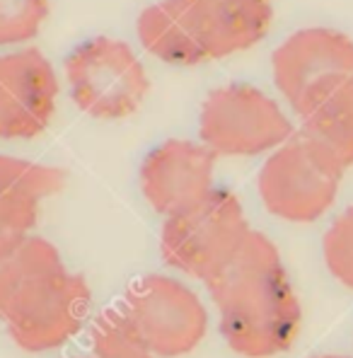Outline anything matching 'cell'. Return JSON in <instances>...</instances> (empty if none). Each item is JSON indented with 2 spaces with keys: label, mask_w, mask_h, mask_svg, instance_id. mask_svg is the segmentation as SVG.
I'll use <instances>...</instances> for the list:
<instances>
[{
  "label": "cell",
  "mask_w": 353,
  "mask_h": 358,
  "mask_svg": "<svg viewBox=\"0 0 353 358\" xmlns=\"http://www.w3.org/2000/svg\"><path fill=\"white\" fill-rule=\"evenodd\" d=\"M206 286L220 315V334L235 354L271 358L293 346L303 310L281 252L264 233L250 230Z\"/></svg>",
  "instance_id": "1"
},
{
  "label": "cell",
  "mask_w": 353,
  "mask_h": 358,
  "mask_svg": "<svg viewBox=\"0 0 353 358\" xmlns=\"http://www.w3.org/2000/svg\"><path fill=\"white\" fill-rule=\"evenodd\" d=\"M89 305L85 276L68 271L49 240L29 235L0 262V320L22 351L44 354L71 341Z\"/></svg>",
  "instance_id": "2"
},
{
  "label": "cell",
  "mask_w": 353,
  "mask_h": 358,
  "mask_svg": "<svg viewBox=\"0 0 353 358\" xmlns=\"http://www.w3.org/2000/svg\"><path fill=\"white\" fill-rule=\"evenodd\" d=\"M250 230L240 199L230 189L213 187L201 201L165 218L162 259L206 283L233 259Z\"/></svg>",
  "instance_id": "3"
},
{
  "label": "cell",
  "mask_w": 353,
  "mask_h": 358,
  "mask_svg": "<svg viewBox=\"0 0 353 358\" xmlns=\"http://www.w3.org/2000/svg\"><path fill=\"white\" fill-rule=\"evenodd\" d=\"M344 167L303 134H293L268 155L257 179L266 210L291 223L322 218L341 187Z\"/></svg>",
  "instance_id": "4"
},
{
  "label": "cell",
  "mask_w": 353,
  "mask_h": 358,
  "mask_svg": "<svg viewBox=\"0 0 353 358\" xmlns=\"http://www.w3.org/2000/svg\"><path fill=\"white\" fill-rule=\"evenodd\" d=\"M295 134L276 99L250 83L215 87L199 114V136L220 157H252L276 150Z\"/></svg>",
  "instance_id": "5"
},
{
  "label": "cell",
  "mask_w": 353,
  "mask_h": 358,
  "mask_svg": "<svg viewBox=\"0 0 353 358\" xmlns=\"http://www.w3.org/2000/svg\"><path fill=\"white\" fill-rule=\"evenodd\" d=\"M71 97L94 119H126L143 104L150 78L129 44L94 36L68 54Z\"/></svg>",
  "instance_id": "6"
},
{
  "label": "cell",
  "mask_w": 353,
  "mask_h": 358,
  "mask_svg": "<svg viewBox=\"0 0 353 358\" xmlns=\"http://www.w3.org/2000/svg\"><path fill=\"white\" fill-rule=\"evenodd\" d=\"M119 310L157 358L189 354L201 344L208 329V313L196 291L162 273L138 278Z\"/></svg>",
  "instance_id": "7"
},
{
  "label": "cell",
  "mask_w": 353,
  "mask_h": 358,
  "mask_svg": "<svg viewBox=\"0 0 353 358\" xmlns=\"http://www.w3.org/2000/svg\"><path fill=\"white\" fill-rule=\"evenodd\" d=\"M273 85L300 119L353 80V39L331 27H305L271 56Z\"/></svg>",
  "instance_id": "8"
},
{
  "label": "cell",
  "mask_w": 353,
  "mask_h": 358,
  "mask_svg": "<svg viewBox=\"0 0 353 358\" xmlns=\"http://www.w3.org/2000/svg\"><path fill=\"white\" fill-rule=\"evenodd\" d=\"M59 78L41 51L22 49L0 56V138H34L51 124Z\"/></svg>",
  "instance_id": "9"
},
{
  "label": "cell",
  "mask_w": 353,
  "mask_h": 358,
  "mask_svg": "<svg viewBox=\"0 0 353 358\" xmlns=\"http://www.w3.org/2000/svg\"><path fill=\"white\" fill-rule=\"evenodd\" d=\"M215 155L203 143L170 138L152 148L141 165V189L160 215L194 206L213 189Z\"/></svg>",
  "instance_id": "10"
},
{
  "label": "cell",
  "mask_w": 353,
  "mask_h": 358,
  "mask_svg": "<svg viewBox=\"0 0 353 358\" xmlns=\"http://www.w3.org/2000/svg\"><path fill=\"white\" fill-rule=\"evenodd\" d=\"M206 61L252 49L268 34L271 0H182Z\"/></svg>",
  "instance_id": "11"
},
{
  "label": "cell",
  "mask_w": 353,
  "mask_h": 358,
  "mask_svg": "<svg viewBox=\"0 0 353 358\" xmlns=\"http://www.w3.org/2000/svg\"><path fill=\"white\" fill-rule=\"evenodd\" d=\"M136 29L143 49L155 59L172 66L206 63V54L196 41L182 0H160L147 5L138 15Z\"/></svg>",
  "instance_id": "12"
},
{
  "label": "cell",
  "mask_w": 353,
  "mask_h": 358,
  "mask_svg": "<svg viewBox=\"0 0 353 358\" xmlns=\"http://www.w3.org/2000/svg\"><path fill=\"white\" fill-rule=\"evenodd\" d=\"M300 134L329 152L341 167L353 165V80L303 117Z\"/></svg>",
  "instance_id": "13"
},
{
  "label": "cell",
  "mask_w": 353,
  "mask_h": 358,
  "mask_svg": "<svg viewBox=\"0 0 353 358\" xmlns=\"http://www.w3.org/2000/svg\"><path fill=\"white\" fill-rule=\"evenodd\" d=\"M66 179L68 175L61 167L0 155V196H29L44 201L66 187Z\"/></svg>",
  "instance_id": "14"
},
{
  "label": "cell",
  "mask_w": 353,
  "mask_h": 358,
  "mask_svg": "<svg viewBox=\"0 0 353 358\" xmlns=\"http://www.w3.org/2000/svg\"><path fill=\"white\" fill-rule=\"evenodd\" d=\"M94 358H157L136 336L129 320L119 308H112L97 317L92 327Z\"/></svg>",
  "instance_id": "15"
},
{
  "label": "cell",
  "mask_w": 353,
  "mask_h": 358,
  "mask_svg": "<svg viewBox=\"0 0 353 358\" xmlns=\"http://www.w3.org/2000/svg\"><path fill=\"white\" fill-rule=\"evenodd\" d=\"M49 17V0H0V46L27 44Z\"/></svg>",
  "instance_id": "16"
},
{
  "label": "cell",
  "mask_w": 353,
  "mask_h": 358,
  "mask_svg": "<svg viewBox=\"0 0 353 358\" xmlns=\"http://www.w3.org/2000/svg\"><path fill=\"white\" fill-rule=\"evenodd\" d=\"M39 206L41 201L29 196H0V262L29 238Z\"/></svg>",
  "instance_id": "17"
},
{
  "label": "cell",
  "mask_w": 353,
  "mask_h": 358,
  "mask_svg": "<svg viewBox=\"0 0 353 358\" xmlns=\"http://www.w3.org/2000/svg\"><path fill=\"white\" fill-rule=\"evenodd\" d=\"M322 252L329 273L353 288V206H349L324 233Z\"/></svg>",
  "instance_id": "18"
},
{
  "label": "cell",
  "mask_w": 353,
  "mask_h": 358,
  "mask_svg": "<svg viewBox=\"0 0 353 358\" xmlns=\"http://www.w3.org/2000/svg\"><path fill=\"white\" fill-rule=\"evenodd\" d=\"M315 358H346V356H315Z\"/></svg>",
  "instance_id": "19"
},
{
  "label": "cell",
  "mask_w": 353,
  "mask_h": 358,
  "mask_svg": "<svg viewBox=\"0 0 353 358\" xmlns=\"http://www.w3.org/2000/svg\"><path fill=\"white\" fill-rule=\"evenodd\" d=\"M92 358H94V356H92Z\"/></svg>",
  "instance_id": "20"
}]
</instances>
